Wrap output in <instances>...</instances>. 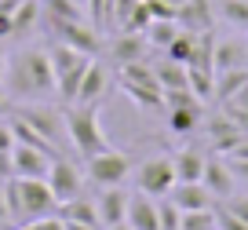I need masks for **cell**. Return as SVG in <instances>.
<instances>
[{
	"label": "cell",
	"instance_id": "6da1fadb",
	"mask_svg": "<svg viewBox=\"0 0 248 230\" xmlns=\"http://www.w3.org/2000/svg\"><path fill=\"white\" fill-rule=\"evenodd\" d=\"M4 95L15 102H44L55 95V69L47 59V48H22L8 55L4 73Z\"/></svg>",
	"mask_w": 248,
	"mask_h": 230
},
{
	"label": "cell",
	"instance_id": "7a4b0ae2",
	"mask_svg": "<svg viewBox=\"0 0 248 230\" xmlns=\"http://www.w3.org/2000/svg\"><path fill=\"white\" fill-rule=\"evenodd\" d=\"M62 128H66L73 150L84 161L95 157V153H102V150H109V139L99 124V102H70V110L62 114Z\"/></svg>",
	"mask_w": 248,
	"mask_h": 230
},
{
	"label": "cell",
	"instance_id": "3957f363",
	"mask_svg": "<svg viewBox=\"0 0 248 230\" xmlns=\"http://www.w3.org/2000/svg\"><path fill=\"white\" fill-rule=\"evenodd\" d=\"M47 59H51V69H55V95H59L62 102H73L77 92H80V81H84L88 66L95 62V55H84V51H77V48H70V44L51 40V44H47Z\"/></svg>",
	"mask_w": 248,
	"mask_h": 230
},
{
	"label": "cell",
	"instance_id": "277c9868",
	"mask_svg": "<svg viewBox=\"0 0 248 230\" xmlns=\"http://www.w3.org/2000/svg\"><path fill=\"white\" fill-rule=\"evenodd\" d=\"M40 22H44L47 37H55L59 44L77 48V51H84V55H95V59H99L102 48H106L102 33L95 30L88 18H77V22H62V18H40Z\"/></svg>",
	"mask_w": 248,
	"mask_h": 230
},
{
	"label": "cell",
	"instance_id": "5b68a950",
	"mask_svg": "<svg viewBox=\"0 0 248 230\" xmlns=\"http://www.w3.org/2000/svg\"><path fill=\"white\" fill-rule=\"evenodd\" d=\"M132 172H135L132 168V157H128L124 150H113V146L84 161V179H88V183H95V186H121Z\"/></svg>",
	"mask_w": 248,
	"mask_h": 230
},
{
	"label": "cell",
	"instance_id": "8992f818",
	"mask_svg": "<svg viewBox=\"0 0 248 230\" xmlns=\"http://www.w3.org/2000/svg\"><path fill=\"white\" fill-rule=\"evenodd\" d=\"M171 186H175V168L168 157H150L135 168V190L150 194V197H168Z\"/></svg>",
	"mask_w": 248,
	"mask_h": 230
},
{
	"label": "cell",
	"instance_id": "52a82bcc",
	"mask_svg": "<svg viewBox=\"0 0 248 230\" xmlns=\"http://www.w3.org/2000/svg\"><path fill=\"white\" fill-rule=\"evenodd\" d=\"M47 186H51V194H55V201H73V197H80V190H84V172L77 168L73 161H66V157H55L51 161V168H47Z\"/></svg>",
	"mask_w": 248,
	"mask_h": 230
},
{
	"label": "cell",
	"instance_id": "ba28073f",
	"mask_svg": "<svg viewBox=\"0 0 248 230\" xmlns=\"http://www.w3.org/2000/svg\"><path fill=\"white\" fill-rule=\"evenodd\" d=\"M18 194H22V223L40 219V215H47V212L59 208V201H55L47 179H18Z\"/></svg>",
	"mask_w": 248,
	"mask_h": 230
},
{
	"label": "cell",
	"instance_id": "9c48e42d",
	"mask_svg": "<svg viewBox=\"0 0 248 230\" xmlns=\"http://www.w3.org/2000/svg\"><path fill=\"white\" fill-rule=\"evenodd\" d=\"M55 157H47L44 150H33V146H18L11 150V176L18 179H44L47 168H51Z\"/></svg>",
	"mask_w": 248,
	"mask_h": 230
},
{
	"label": "cell",
	"instance_id": "30bf717a",
	"mask_svg": "<svg viewBox=\"0 0 248 230\" xmlns=\"http://www.w3.org/2000/svg\"><path fill=\"white\" fill-rule=\"evenodd\" d=\"M175 22L186 33H208L216 26V4L212 0H186V4H179Z\"/></svg>",
	"mask_w": 248,
	"mask_h": 230
},
{
	"label": "cell",
	"instance_id": "8fae6325",
	"mask_svg": "<svg viewBox=\"0 0 248 230\" xmlns=\"http://www.w3.org/2000/svg\"><path fill=\"white\" fill-rule=\"evenodd\" d=\"M11 114H18L22 121H30L33 128H37L44 139H51V143H59V135L66 131V128H62V117L55 114L51 106H40V102H22V106L11 110Z\"/></svg>",
	"mask_w": 248,
	"mask_h": 230
},
{
	"label": "cell",
	"instance_id": "7c38bea8",
	"mask_svg": "<svg viewBox=\"0 0 248 230\" xmlns=\"http://www.w3.org/2000/svg\"><path fill=\"white\" fill-rule=\"evenodd\" d=\"M124 223L132 230H161L157 197H150V194H142V190H132L128 194V215H124Z\"/></svg>",
	"mask_w": 248,
	"mask_h": 230
},
{
	"label": "cell",
	"instance_id": "4fadbf2b",
	"mask_svg": "<svg viewBox=\"0 0 248 230\" xmlns=\"http://www.w3.org/2000/svg\"><path fill=\"white\" fill-rule=\"evenodd\" d=\"M102 51H106L117 66H128V62H142V59H146L150 44H146L142 33H113V40H109Z\"/></svg>",
	"mask_w": 248,
	"mask_h": 230
},
{
	"label": "cell",
	"instance_id": "5bb4252c",
	"mask_svg": "<svg viewBox=\"0 0 248 230\" xmlns=\"http://www.w3.org/2000/svg\"><path fill=\"white\" fill-rule=\"evenodd\" d=\"M201 183H204V190H208L216 201H226L233 190H237V179H233L230 164H226L223 157H208V161H204V176H201Z\"/></svg>",
	"mask_w": 248,
	"mask_h": 230
},
{
	"label": "cell",
	"instance_id": "9a60e30c",
	"mask_svg": "<svg viewBox=\"0 0 248 230\" xmlns=\"http://www.w3.org/2000/svg\"><path fill=\"white\" fill-rule=\"evenodd\" d=\"M95 208H99L102 230L124 223V215H128V190H124V186H99V201H95Z\"/></svg>",
	"mask_w": 248,
	"mask_h": 230
},
{
	"label": "cell",
	"instance_id": "2e32d148",
	"mask_svg": "<svg viewBox=\"0 0 248 230\" xmlns=\"http://www.w3.org/2000/svg\"><path fill=\"white\" fill-rule=\"evenodd\" d=\"M168 201L179 212H201V208H216V197L204 190V183H175L168 190Z\"/></svg>",
	"mask_w": 248,
	"mask_h": 230
},
{
	"label": "cell",
	"instance_id": "e0dca14e",
	"mask_svg": "<svg viewBox=\"0 0 248 230\" xmlns=\"http://www.w3.org/2000/svg\"><path fill=\"white\" fill-rule=\"evenodd\" d=\"M212 66H216V73H223V69H248V40H241V37L216 40Z\"/></svg>",
	"mask_w": 248,
	"mask_h": 230
},
{
	"label": "cell",
	"instance_id": "ac0fdd59",
	"mask_svg": "<svg viewBox=\"0 0 248 230\" xmlns=\"http://www.w3.org/2000/svg\"><path fill=\"white\" fill-rule=\"evenodd\" d=\"M201 124H204V102L168 106V131H171V135H194Z\"/></svg>",
	"mask_w": 248,
	"mask_h": 230
},
{
	"label": "cell",
	"instance_id": "d6986e66",
	"mask_svg": "<svg viewBox=\"0 0 248 230\" xmlns=\"http://www.w3.org/2000/svg\"><path fill=\"white\" fill-rule=\"evenodd\" d=\"M204 157L197 146H186V150H179L175 157H171V168H175V183H201L204 176Z\"/></svg>",
	"mask_w": 248,
	"mask_h": 230
},
{
	"label": "cell",
	"instance_id": "ffe728a7",
	"mask_svg": "<svg viewBox=\"0 0 248 230\" xmlns=\"http://www.w3.org/2000/svg\"><path fill=\"white\" fill-rule=\"evenodd\" d=\"M8 124H11V135H15V143H18V146H33V150H44L47 157H59V146H55L51 139H44L30 121H22L18 114H11V121H8Z\"/></svg>",
	"mask_w": 248,
	"mask_h": 230
},
{
	"label": "cell",
	"instance_id": "44dd1931",
	"mask_svg": "<svg viewBox=\"0 0 248 230\" xmlns=\"http://www.w3.org/2000/svg\"><path fill=\"white\" fill-rule=\"evenodd\" d=\"M106 88H109V73H106V66L95 59L92 66H88L84 81H80V92H77V99H73V102H102Z\"/></svg>",
	"mask_w": 248,
	"mask_h": 230
},
{
	"label": "cell",
	"instance_id": "7402d4cb",
	"mask_svg": "<svg viewBox=\"0 0 248 230\" xmlns=\"http://www.w3.org/2000/svg\"><path fill=\"white\" fill-rule=\"evenodd\" d=\"M124 88V95L142 110H164V92L157 84H135V81H117Z\"/></svg>",
	"mask_w": 248,
	"mask_h": 230
},
{
	"label": "cell",
	"instance_id": "603a6c76",
	"mask_svg": "<svg viewBox=\"0 0 248 230\" xmlns=\"http://www.w3.org/2000/svg\"><path fill=\"white\" fill-rule=\"evenodd\" d=\"M142 37H146V44L154 48V51H164V48L179 37V22L175 18H150L146 30H142Z\"/></svg>",
	"mask_w": 248,
	"mask_h": 230
},
{
	"label": "cell",
	"instance_id": "cb8c5ba5",
	"mask_svg": "<svg viewBox=\"0 0 248 230\" xmlns=\"http://www.w3.org/2000/svg\"><path fill=\"white\" fill-rule=\"evenodd\" d=\"M55 212L62 215V219H73V223H88V227H102L99 223V208H95V201L88 197H73V201H62Z\"/></svg>",
	"mask_w": 248,
	"mask_h": 230
},
{
	"label": "cell",
	"instance_id": "d4e9b609",
	"mask_svg": "<svg viewBox=\"0 0 248 230\" xmlns=\"http://www.w3.org/2000/svg\"><path fill=\"white\" fill-rule=\"evenodd\" d=\"M40 18H44L40 0H22V4L15 8V15H11V22H15V37H30V33L40 26Z\"/></svg>",
	"mask_w": 248,
	"mask_h": 230
},
{
	"label": "cell",
	"instance_id": "484cf974",
	"mask_svg": "<svg viewBox=\"0 0 248 230\" xmlns=\"http://www.w3.org/2000/svg\"><path fill=\"white\" fill-rule=\"evenodd\" d=\"M216 18L237 33H248V0H216Z\"/></svg>",
	"mask_w": 248,
	"mask_h": 230
},
{
	"label": "cell",
	"instance_id": "4316f807",
	"mask_svg": "<svg viewBox=\"0 0 248 230\" xmlns=\"http://www.w3.org/2000/svg\"><path fill=\"white\" fill-rule=\"evenodd\" d=\"M154 73H157V84H161V92L186 88V66H183V62L161 59V62H154Z\"/></svg>",
	"mask_w": 248,
	"mask_h": 230
},
{
	"label": "cell",
	"instance_id": "83f0119b",
	"mask_svg": "<svg viewBox=\"0 0 248 230\" xmlns=\"http://www.w3.org/2000/svg\"><path fill=\"white\" fill-rule=\"evenodd\" d=\"M186 88L201 102L216 99V73H212V69H201V66H186Z\"/></svg>",
	"mask_w": 248,
	"mask_h": 230
},
{
	"label": "cell",
	"instance_id": "f1b7e54d",
	"mask_svg": "<svg viewBox=\"0 0 248 230\" xmlns=\"http://www.w3.org/2000/svg\"><path fill=\"white\" fill-rule=\"evenodd\" d=\"M248 84V69H223V73H216V99H230L233 92H241V88Z\"/></svg>",
	"mask_w": 248,
	"mask_h": 230
},
{
	"label": "cell",
	"instance_id": "f546056e",
	"mask_svg": "<svg viewBox=\"0 0 248 230\" xmlns=\"http://www.w3.org/2000/svg\"><path fill=\"white\" fill-rule=\"evenodd\" d=\"M44 8V18H62V22H77V18H88L84 8H77L73 0H40Z\"/></svg>",
	"mask_w": 248,
	"mask_h": 230
},
{
	"label": "cell",
	"instance_id": "4dcf8cb0",
	"mask_svg": "<svg viewBox=\"0 0 248 230\" xmlns=\"http://www.w3.org/2000/svg\"><path fill=\"white\" fill-rule=\"evenodd\" d=\"M88 22L99 33L113 30V0H88Z\"/></svg>",
	"mask_w": 248,
	"mask_h": 230
},
{
	"label": "cell",
	"instance_id": "1f68e13d",
	"mask_svg": "<svg viewBox=\"0 0 248 230\" xmlns=\"http://www.w3.org/2000/svg\"><path fill=\"white\" fill-rule=\"evenodd\" d=\"M190 55H194V33H186V30H179V37L171 40L168 48H164V59H171V62H190Z\"/></svg>",
	"mask_w": 248,
	"mask_h": 230
},
{
	"label": "cell",
	"instance_id": "d6a6232c",
	"mask_svg": "<svg viewBox=\"0 0 248 230\" xmlns=\"http://www.w3.org/2000/svg\"><path fill=\"white\" fill-rule=\"evenodd\" d=\"M179 230H216V208H201V212H183Z\"/></svg>",
	"mask_w": 248,
	"mask_h": 230
},
{
	"label": "cell",
	"instance_id": "836d02e7",
	"mask_svg": "<svg viewBox=\"0 0 248 230\" xmlns=\"http://www.w3.org/2000/svg\"><path fill=\"white\" fill-rule=\"evenodd\" d=\"M157 219H161V230H179V219H183V212H179V208L171 205L168 197H157Z\"/></svg>",
	"mask_w": 248,
	"mask_h": 230
},
{
	"label": "cell",
	"instance_id": "e575fe53",
	"mask_svg": "<svg viewBox=\"0 0 248 230\" xmlns=\"http://www.w3.org/2000/svg\"><path fill=\"white\" fill-rule=\"evenodd\" d=\"M216 230H248V223L237 219L233 212H226V208H216Z\"/></svg>",
	"mask_w": 248,
	"mask_h": 230
},
{
	"label": "cell",
	"instance_id": "d590c367",
	"mask_svg": "<svg viewBox=\"0 0 248 230\" xmlns=\"http://www.w3.org/2000/svg\"><path fill=\"white\" fill-rule=\"evenodd\" d=\"M223 208H226V212H233V215H237V219H245V223H248V194H245V197H241V194L233 190L230 197L223 201Z\"/></svg>",
	"mask_w": 248,
	"mask_h": 230
},
{
	"label": "cell",
	"instance_id": "8d00e7d4",
	"mask_svg": "<svg viewBox=\"0 0 248 230\" xmlns=\"http://www.w3.org/2000/svg\"><path fill=\"white\" fill-rule=\"evenodd\" d=\"M146 11H150V18H175V8L164 4V0H146Z\"/></svg>",
	"mask_w": 248,
	"mask_h": 230
},
{
	"label": "cell",
	"instance_id": "74e56055",
	"mask_svg": "<svg viewBox=\"0 0 248 230\" xmlns=\"http://www.w3.org/2000/svg\"><path fill=\"white\" fill-rule=\"evenodd\" d=\"M223 161L230 164V172H233L237 183H248V157H223Z\"/></svg>",
	"mask_w": 248,
	"mask_h": 230
},
{
	"label": "cell",
	"instance_id": "f35d334b",
	"mask_svg": "<svg viewBox=\"0 0 248 230\" xmlns=\"http://www.w3.org/2000/svg\"><path fill=\"white\" fill-rule=\"evenodd\" d=\"M15 150V135H11V124L0 121V153H11Z\"/></svg>",
	"mask_w": 248,
	"mask_h": 230
},
{
	"label": "cell",
	"instance_id": "ab89813d",
	"mask_svg": "<svg viewBox=\"0 0 248 230\" xmlns=\"http://www.w3.org/2000/svg\"><path fill=\"white\" fill-rule=\"evenodd\" d=\"M223 157H248V131H241V139L223 153Z\"/></svg>",
	"mask_w": 248,
	"mask_h": 230
},
{
	"label": "cell",
	"instance_id": "60d3db41",
	"mask_svg": "<svg viewBox=\"0 0 248 230\" xmlns=\"http://www.w3.org/2000/svg\"><path fill=\"white\" fill-rule=\"evenodd\" d=\"M8 37H15V22H11V15L0 11V40H8Z\"/></svg>",
	"mask_w": 248,
	"mask_h": 230
},
{
	"label": "cell",
	"instance_id": "b9f144b4",
	"mask_svg": "<svg viewBox=\"0 0 248 230\" xmlns=\"http://www.w3.org/2000/svg\"><path fill=\"white\" fill-rule=\"evenodd\" d=\"M4 73H8V55H4V48H0V92H4Z\"/></svg>",
	"mask_w": 248,
	"mask_h": 230
},
{
	"label": "cell",
	"instance_id": "7bdbcfd3",
	"mask_svg": "<svg viewBox=\"0 0 248 230\" xmlns=\"http://www.w3.org/2000/svg\"><path fill=\"white\" fill-rule=\"evenodd\" d=\"M66 230H102V227H88V223H73V219H66Z\"/></svg>",
	"mask_w": 248,
	"mask_h": 230
},
{
	"label": "cell",
	"instance_id": "ee69618b",
	"mask_svg": "<svg viewBox=\"0 0 248 230\" xmlns=\"http://www.w3.org/2000/svg\"><path fill=\"white\" fill-rule=\"evenodd\" d=\"M0 223H8V205H4V190H0Z\"/></svg>",
	"mask_w": 248,
	"mask_h": 230
},
{
	"label": "cell",
	"instance_id": "f6af8a7d",
	"mask_svg": "<svg viewBox=\"0 0 248 230\" xmlns=\"http://www.w3.org/2000/svg\"><path fill=\"white\" fill-rule=\"evenodd\" d=\"M18 230H37V227H33V219H30V223H18Z\"/></svg>",
	"mask_w": 248,
	"mask_h": 230
},
{
	"label": "cell",
	"instance_id": "bcb514c9",
	"mask_svg": "<svg viewBox=\"0 0 248 230\" xmlns=\"http://www.w3.org/2000/svg\"><path fill=\"white\" fill-rule=\"evenodd\" d=\"M106 230H132L128 223H117V227H106Z\"/></svg>",
	"mask_w": 248,
	"mask_h": 230
},
{
	"label": "cell",
	"instance_id": "7dc6e473",
	"mask_svg": "<svg viewBox=\"0 0 248 230\" xmlns=\"http://www.w3.org/2000/svg\"><path fill=\"white\" fill-rule=\"evenodd\" d=\"M164 4H171V8H175V11H179V4H186V0H164Z\"/></svg>",
	"mask_w": 248,
	"mask_h": 230
},
{
	"label": "cell",
	"instance_id": "c3c4849f",
	"mask_svg": "<svg viewBox=\"0 0 248 230\" xmlns=\"http://www.w3.org/2000/svg\"><path fill=\"white\" fill-rule=\"evenodd\" d=\"M73 4H77V8H84V11H88V0H73Z\"/></svg>",
	"mask_w": 248,
	"mask_h": 230
}]
</instances>
